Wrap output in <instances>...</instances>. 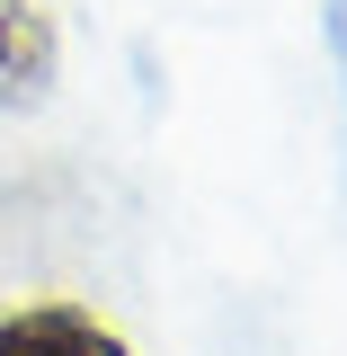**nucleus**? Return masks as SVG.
<instances>
[{
	"instance_id": "obj_1",
	"label": "nucleus",
	"mask_w": 347,
	"mask_h": 356,
	"mask_svg": "<svg viewBox=\"0 0 347 356\" xmlns=\"http://www.w3.org/2000/svg\"><path fill=\"white\" fill-rule=\"evenodd\" d=\"M0 356H134L89 303H18L0 312Z\"/></svg>"
},
{
	"instance_id": "obj_2",
	"label": "nucleus",
	"mask_w": 347,
	"mask_h": 356,
	"mask_svg": "<svg viewBox=\"0 0 347 356\" xmlns=\"http://www.w3.org/2000/svg\"><path fill=\"white\" fill-rule=\"evenodd\" d=\"M54 63H63L54 18H45L36 0H0V107L45 98V89H54Z\"/></svg>"
}]
</instances>
